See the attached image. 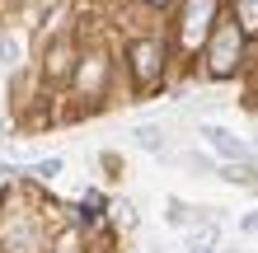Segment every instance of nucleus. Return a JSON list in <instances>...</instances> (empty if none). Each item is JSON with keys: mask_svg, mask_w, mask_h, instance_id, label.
I'll return each mask as SVG.
<instances>
[{"mask_svg": "<svg viewBox=\"0 0 258 253\" xmlns=\"http://www.w3.org/2000/svg\"><path fill=\"white\" fill-rule=\"evenodd\" d=\"M239 230H249V234H258V211H253V216H244V220H239Z\"/></svg>", "mask_w": 258, "mask_h": 253, "instance_id": "5", "label": "nucleus"}, {"mask_svg": "<svg viewBox=\"0 0 258 253\" xmlns=\"http://www.w3.org/2000/svg\"><path fill=\"white\" fill-rule=\"evenodd\" d=\"M221 178H230V183H253V174H249V169H225Z\"/></svg>", "mask_w": 258, "mask_h": 253, "instance_id": "4", "label": "nucleus"}, {"mask_svg": "<svg viewBox=\"0 0 258 253\" xmlns=\"http://www.w3.org/2000/svg\"><path fill=\"white\" fill-rule=\"evenodd\" d=\"M33 174H42V178H52V174H61V159H42V164H38Z\"/></svg>", "mask_w": 258, "mask_h": 253, "instance_id": "3", "label": "nucleus"}, {"mask_svg": "<svg viewBox=\"0 0 258 253\" xmlns=\"http://www.w3.org/2000/svg\"><path fill=\"white\" fill-rule=\"evenodd\" d=\"M136 145L150 150V155H160V150H164V131H160V127H141V131H136Z\"/></svg>", "mask_w": 258, "mask_h": 253, "instance_id": "2", "label": "nucleus"}, {"mask_svg": "<svg viewBox=\"0 0 258 253\" xmlns=\"http://www.w3.org/2000/svg\"><path fill=\"white\" fill-rule=\"evenodd\" d=\"M253 150H258V141H253Z\"/></svg>", "mask_w": 258, "mask_h": 253, "instance_id": "6", "label": "nucleus"}, {"mask_svg": "<svg viewBox=\"0 0 258 253\" xmlns=\"http://www.w3.org/2000/svg\"><path fill=\"white\" fill-rule=\"evenodd\" d=\"M202 136H207L211 150H221V155H249V145L239 136H230L225 127H216V122H202Z\"/></svg>", "mask_w": 258, "mask_h": 253, "instance_id": "1", "label": "nucleus"}]
</instances>
